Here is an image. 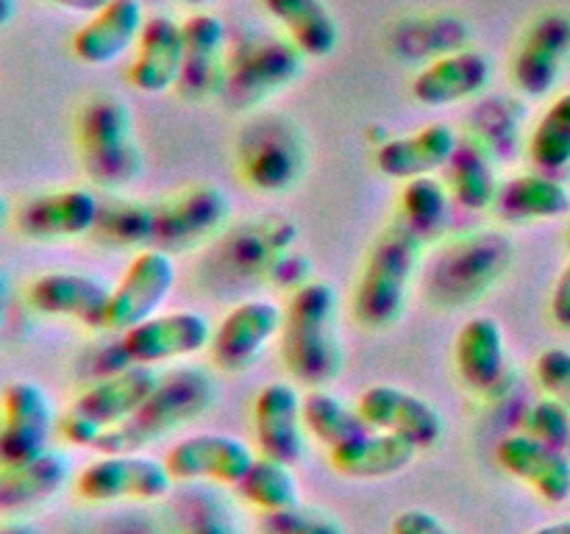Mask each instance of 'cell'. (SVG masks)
I'll list each match as a JSON object with an SVG mask.
<instances>
[{
	"label": "cell",
	"mask_w": 570,
	"mask_h": 534,
	"mask_svg": "<svg viewBox=\"0 0 570 534\" xmlns=\"http://www.w3.org/2000/svg\"><path fill=\"white\" fill-rule=\"evenodd\" d=\"M217 398V382L204 367H178L165 373L154 393L120 426L104 432L95 451L100 454H139L176 428L198 421Z\"/></svg>",
	"instance_id": "6da1fadb"
},
{
	"label": "cell",
	"mask_w": 570,
	"mask_h": 534,
	"mask_svg": "<svg viewBox=\"0 0 570 534\" xmlns=\"http://www.w3.org/2000/svg\"><path fill=\"white\" fill-rule=\"evenodd\" d=\"M282 359L298 382L326 387L343 370L337 337V295L332 284L306 281L289 295L282 323Z\"/></svg>",
	"instance_id": "7a4b0ae2"
},
{
	"label": "cell",
	"mask_w": 570,
	"mask_h": 534,
	"mask_svg": "<svg viewBox=\"0 0 570 534\" xmlns=\"http://www.w3.org/2000/svg\"><path fill=\"white\" fill-rule=\"evenodd\" d=\"M426 239L395 220L384 228L371 245L354 289V315L371 332H384L401 320L410 298L412 278L421 265V250Z\"/></svg>",
	"instance_id": "3957f363"
},
{
	"label": "cell",
	"mask_w": 570,
	"mask_h": 534,
	"mask_svg": "<svg viewBox=\"0 0 570 534\" xmlns=\"http://www.w3.org/2000/svg\"><path fill=\"white\" fill-rule=\"evenodd\" d=\"M83 170L100 187H126L142 172V154L134 142V117L120 98L100 95L83 103L76 120Z\"/></svg>",
	"instance_id": "277c9868"
},
{
	"label": "cell",
	"mask_w": 570,
	"mask_h": 534,
	"mask_svg": "<svg viewBox=\"0 0 570 534\" xmlns=\"http://www.w3.org/2000/svg\"><path fill=\"white\" fill-rule=\"evenodd\" d=\"M239 176L259 192H284L306 167V142L293 120L259 115L239 131Z\"/></svg>",
	"instance_id": "5b68a950"
},
{
	"label": "cell",
	"mask_w": 570,
	"mask_h": 534,
	"mask_svg": "<svg viewBox=\"0 0 570 534\" xmlns=\"http://www.w3.org/2000/svg\"><path fill=\"white\" fill-rule=\"evenodd\" d=\"M512 261V243L484 231L451 243L429 270V295L440 304H468L499 281Z\"/></svg>",
	"instance_id": "8992f818"
},
{
	"label": "cell",
	"mask_w": 570,
	"mask_h": 534,
	"mask_svg": "<svg viewBox=\"0 0 570 534\" xmlns=\"http://www.w3.org/2000/svg\"><path fill=\"white\" fill-rule=\"evenodd\" d=\"M176 478L165 459L148 454H100L76 476L78 498L92 504L109 501H159L170 495Z\"/></svg>",
	"instance_id": "52a82bcc"
},
{
	"label": "cell",
	"mask_w": 570,
	"mask_h": 534,
	"mask_svg": "<svg viewBox=\"0 0 570 534\" xmlns=\"http://www.w3.org/2000/svg\"><path fill=\"white\" fill-rule=\"evenodd\" d=\"M56 409L45 387L28 378L6 384L0 393V465H22L50 448Z\"/></svg>",
	"instance_id": "ba28073f"
},
{
	"label": "cell",
	"mask_w": 570,
	"mask_h": 534,
	"mask_svg": "<svg viewBox=\"0 0 570 534\" xmlns=\"http://www.w3.org/2000/svg\"><path fill=\"white\" fill-rule=\"evenodd\" d=\"M212 332L215 328L200 312H156L154 317L120 334L115 354L122 356V365L154 367L159 362L184 359V356L206 350L212 343Z\"/></svg>",
	"instance_id": "9c48e42d"
},
{
	"label": "cell",
	"mask_w": 570,
	"mask_h": 534,
	"mask_svg": "<svg viewBox=\"0 0 570 534\" xmlns=\"http://www.w3.org/2000/svg\"><path fill=\"white\" fill-rule=\"evenodd\" d=\"M176 284V265L170 250L142 248L131 256L120 281L111 287L106 332L122 334L137 323L161 312Z\"/></svg>",
	"instance_id": "30bf717a"
},
{
	"label": "cell",
	"mask_w": 570,
	"mask_h": 534,
	"mask_svg": "<svg viewBox=\"0 0 570 534\" xmlns=\"http://www.w3.org/2000/svg\"><path fill=\"white\" fill-rule=\"evenodd\" d=\"M284 309L267 298L239 300L212 332L209 354L223 373H243L259 362L262 350L282 334Z\"/></svg>",
	"instance_id": "8fae6325"
},
{
	"label": "cell",
	"mask_w": 570,
	"mask_h": 534,
	"mask_svg": "<svg viewBox=\"0 0 570 534\" xmlns=\"http://www.w3.org/2000/svg\"><path fill=\"white\" fill-rule=\"evenodd\" d=\"M232 215V204L223 189L198 184L173 198L154 204V243L150 248H193L220 231Z\"/></svg>",
	"instance_id": "7c38bea8"
},
{
	"label": "cell",
	"mask_w": 570,
	"mask_h": 534,
	"mask_svg": "<svg viewBox=\"0 0 570 534\" xmlns=\"http://www.w3.org/2000/svg\"><path fill=\"white\" fill-rule=\"evenodd\" d=\"M356 412L371 428L404 437L417 451L432 448L443 437V415L426 398L395 384H371L362 389Z\"/></svg>",
	"instance_id": "4fadbf2b"
},
{
	"label": "cell",
	"mask_w": 570,
	"mask_h": 534,
	"mask_svg": "<svg viewBox=\"0 0 570 534\" xmlns=\"http://www.w3.org/2000/svg\"><path fill=\"white\" fill-rule=\"evenodd\" d=\"M254 459V448L245 439L220 432L178 439L165 454V465L176 482H215L223 487H237Z\"/></svg>",
	"instance_id": "5bb4252c"
},
{
	"label": "cell",
	"mask_w": 570,
	"mask_h": 534,
	"mask_svg": "<svg viewBox=\"0 0 570 534\" xmlns=\"http://www.w3.org/2000/svg\"><path fill=\"white\" fill-rule=\"evenodd\" d=\"M26 298L39 315L65 317L106 332L111 287L98 276L78 270H48L28 284Z\"/></svg>",
	"instance_id": "9a60e30c"
},
{
	"label": "cell",
	"mask_w": 570,
	"mask_h": 534,
	"mask_svg": "<svg viewBox=\"0 0 570 534\" xmlns=\"http://www.w3.org/2000/svg\"><path fill=\"white\" fill-rule=\"evenodd\" d=\"M254 434L262 456L295 465L306 454L304 395L289 382H271L256 393Z\"/></svg>",
	"instance_id": "2e32d148"
},
{
	"label": "cell",
	"mask_w": 570,
	"mask_h": 534,
	"mask_svg": "<svg viewBox=\"0 0 570 534\" xmlns=\"http://www.w3.org/2000/svg\"><path fill=\"white\" fill-rule=\"evenodd\" d=\"M304 59L306 56L293 42H254L226 67L223 89L232 95L234 103H259L267 95L289 87L298 78Z\"/></svg>",
	"instance_id": "e0dca14e"
},
{
	"label": "cell",
	"mask_w": 570,
	"mask_h": 534,
	"mask_svg": "<svg viewBox=\"0 0 570 534\" xmlns=\"http://www.w3.org/2000/svg\"><path fill=\"white\" fill-rule=\"evenodd\" d=\"M570 59V17L549 11L538 17L518 48L512 76L515 87L529 98H543L557 87Z\"/></svg>",
	"instance_id": "ac0fdd59"
},
{
	"label": "cell",
	"mask_w": 570,
	"mask_h": 534,
	"mask_svg": "<svg viewBox=\"0 0 570 534\" xmlns=\"http://www.w3.org/2000/svg\"><path fill=\"white\" fill-rule=\"evenodd\" d=\"M100 217V200L83 187L53 189L28 198L17 211V228L31 239H72L92 234Z\"/></svg>",
	"instance_id": "d6986e66"
},
{
	"label": "cell",
	"mask_w": 570,
	"mask_h": 534,
	"mask_svg": "<svg viewBox=\"0 0 570 534\" xmlns=\"http://www.w3.org/2000/svg\"><path fill=\"white\" fill-rule=\"evenodd\" d=\"M495 459L549 504H566L570 498V459L562 448L521 432L501 439Z\"/></svg>",
	"instance_id": "ffe728a7"
},
{
	"label": "cell",
	"mask_w": 570,
	"mask_h": 534,
	"mask_svg": "<svg viewBox=\"0 0 570 534\" xmlns=\"http://www.w3.org/2000/svg\"><path fill=\"white\" fill-rule=\"evenodd\" d=\"M145 20L142 0H109L72 33V53L89 67L115 65L137 48Z\"/></svg>",
	"instance_id": "44dd1931"
},
{
	"label": "cell",
	"mask_w": 570,
	"mask_h": 534,
	"mask_svg": "<svg viewBox=\"0 0 570 534\" xmlns=\"http://www.w3.org/2000/svg\"><path fill=\"white\" fill-rule=\"evenodd\" d=\"M159 378L161 376L150 365H126L115 373H106V376H100V382L83 389L72 400V409L87 417L104 437V432L120 426L142 406V400L154 393Z\"/></svg>",
	"instance_id": "7402d4cb"
},
{
	"label": "cell",
	"mask_w": 570,
	"mask_h": 534,
	"mask_svg": "<svg viewBox=\"0 0 570 534\" xmlns=\"http://www.w3.org/2000/svg\"><path fill=\"white\" fill-rule=\"evenodd\" d=\"M181 31L184 67L178 87H181L184 98L189 100L215 98L226 81V67H223L226 28H223V20L209 11H198L181 22Z\"/></svg>",
	"instance_id": "603a6c76"
},
{
	"label": "cell",
	"mask_w": 570,
	"mask_h": 534,
	"mask_svg": "<svg viewBox=\"0 0 570 534\" xmlns=\"http://www.w3.org/2000/svg\"><path fill=\"white\" fill-rule=\"evenodd\" d=\"M493 65L479 50H454L429 61L412 78V98L423 106H454L484 92Z\"/></svg>",
	"instance_id": "cb8c5ba5"
},
{
	"label": "cell",
	"mask_w": 570,
	"mask_h": 534,
	"mask_svg": "<svg viewBox=\"0 0 570 534\" xmlns=\"http://www.w3.org/2000/svg\"><path fill=\"white\" fill-rule=\"evenodd\" d=\"M184 67V31L181 22L167 14L145 20L137 42V56L128 67V81L142 95H161L178 87Z\"/></svg>",
	"instance_id": "d4e9b609"
},
{
	"label": "cell",
	"mask_w": 570,
	"mask_h": 534,
	"mask_svg": "<svg viewBox=\"0 0 570 534\" xmlns=\"http://www.w3.org/2000/svg\"><path fill=\"white\" fill-rule=\"evenodd\" d=\"M454 365L462 384L473 393L490 395L507 378V339L495 317L476 315L460 328L454 343Z\"/></svg>",
	"instance_id": "484cf974"
},
{
	"label": "cell",
	"mask_w": 570,
	"mask_h": 534,
	"mask_svg": "<svg viewBox=\"0 0 570 534\" xmlns=\"http://www.w3.org/2000/svg\"><path fill=\"white\" fill-rule=\"evenodd\" d=\"M456 142L460 137L449 122H429L406 137L387 139L376 150V170L387 178H399V181L432 176V172L445 170Z\"/></svg>",
	"instance_id": "4316f807"
},
{
	"label": "cell",
	"mask_w": 570,
	"mask_h": 534,
	"mask_svg": "<svg viewBox=\"0 0 570 534\" xmlns=\"http://www.w3.org/2000/svg\"><path fill=\"white\" fill-rule=\"evenodd\" d=\"M493 209L507 222L557 220L570 211V189L551 172H521L499 184Z\"/></svg>",
	"instance_id": "83f0119b"
},
{
	"label": "cell",
	"mask_w": 570,
	"mask_h": 534,
	"mask_svg": "<svg viewBox=\"0 0 570 534\" xmlns=\"http://www.w3.org/2000/svg\"><path fill=\"white\" fill-rule=\"evenodd\" d=\"M70 478V459L48 448L22 465H0V515H20L53 498Z\"/></svg>",
	"instance_id": "f1b7e54d"
},
{
	"label": "cell",
	"mask_w": 570,
	"mask_h": 534,
	"mask_svg": "<svg viewBox=\"0 0 570 534\" xmlns=\"http://www.w3.org/2000/svg\"><path fill=\"white\" fill-rule=\"evenodd\" d=\"M417 448L395 434L367 428L360 437L328 451L332 467L345 478H387L415 462Z\"/></svg>",
	"instance_id": "f546056e"
},
{
	"label": "cell",
	"mask_w": 570,
	"mask_h": 534,
	"mask_svg": "<svg viewBox=\"0 0 570 534\" xmlns=\"http://www.w3.org/2000/svg\"><path fill=\"white\" fill-rule=\"evenodd\" d=\"M295 239H298V228L293 220H284V217L248 220L228 231V237L223 239V254H226L228 267L243 276L267 278L273 261L293 250Z\"/></svg>",
	"instance_id": "4dcf8cb0"
},
{
	"label": "cell",
	"mask_w": 570,
	"mask_h": 534,
	"mask_svg": "<svg viewBox=\"0 0 570 534\" xmlns=\"http://www.w3.org/2000/svg\"><path fill=\"white\" fill-rule=\"evenodd\" d=\"M265 9L306 59H326L337 50L340 26L326 0H265Z\"/></svg>",
	"instance_id": "1f68e13d"
},
{
	"label": "cell",
	"mask_w": 570,
	"mask_h": 534,
	"mask_svg": "<svg viewBox=\"0 0 570 534\" xmlns=\"http://www.w3.org/2000/svg\"><path fill=\"white\" fill-rule=\"evenodd\" d=\"M445 187H449L451 200L468 211H484L493 206L495 192H499V176H495L493 159H490L488 145L479 139H460L454 156L445 165Z\"/></svg>",
	"instance_id": "d6a6232c"
},
{
	"label": "cell",
	"mask_w": 570,
	"mask_h": 534,
	"mask_svg": "<svg viewBox=\"0 0 570 534\" xmlns=\"http://www.w3.org/2000/svg\"><path fill=\"white\" fill-rule=\"evenodd\" d=\"M234 490L254 510L265 512V515L301 504V487L293 473V465H284V462L262 454L256 456L254 465L248 467V473L239 478V484Z\"/></svg>",
	"instance_id": "836d02e7"
},
{
	"label": "cell",
	"mask_w": 570,
	"mask_h": 534,
	"mask_svg": "<svg viewBox=\"0 0 570 534\" xmlns=\"http://www.w3.org/2000/svg\"><path fill=\"white\" fill-rule=\"evenodd\" d=\"M304 426L328 451L360 437L362 432L371 428L360 417L356 406H348L345 400H340L337 395H332L323 387L309 389L304 395Z\"/></svg>",
	"instance_id": "e575fe53"
},
{
	"label": "cell",
	"mask_w": 570,
	"mask_h": 534,
	"mask_svg": "<svg viewBox=\"0 0 570 534\" xmlns=\"http://www.w3.org/2000/svg\"><path fill=\"white\" fill-rule=\"evenodd\" d=\"M529 159L540 172H560L570 165V92L557 95L529 137Z\"/></svg>",
	"instance_id": "d590c367"
},
{
	"label": "cell",
	"mask_w": 570,
	"mask_h": 534,
	"mask_svg": "<svg viewBox=\"0 0 570 534\" xmlns=\"http://www.w3.org/2000/svg\"><path fill=\"white\" fill-rule=\"evenodd\" d=\"M451 192L434 176H417L401 189V220L415 228L423 239L434 237L449 220Z\"/></svg>",
	"instance_id": "8d00e7d4"
},
{
	"label": "cell",
	"mask_w": 570,
	"mask_h": 534,
	"mask_svg": "<svg viewBox=\"0 0 570 534\" xmlns=\"http://www.w3.org/2000/svg\"><path fill=\"white\" fill-rule=\"evenodd\" d=\"M95 234L117 245H145L154 243V204L139 200H117V204H100V217Z\"/></svg>",
	"instance_id": "74e56055"
},
{
	"label": "cell",
	"mask_w": 570,
	"mask_h": 534,
	"mask_svg": "<svg viewBox=\"0 0 570 534\" xmlns=\"http://www.w3.org/2000/svg\"><path fill=\"white\" fill-rule=\"evenodd\" d=\"M181 534H239L232 506L212 490H198L184 501Z\"/></svg>",
	"instance_id": "f35d334b"
},
{
	"label": "cell",
	"mask_w": 570,
	"mask_h": 534,
	"mask_svg": "<svg viewBox=\"0 0 570 534\" xmlns=\"http://www.w3.org/2000/svg\"><path fill=\"white\" fill-rule=\"evenodd\" d=\"M262 534H345L343 523L317 506H289L262 521Z\"/></svg>",
	"instance_id": "ab89813d"
},
{
	"label": "cell",
	"mask_w": 570,
	"mask_h": 534,
	"mask_svg": "<svg viewBox=\"0 0 570 534\" xmlns=\"http://www.w3.org/2000/svg\"><path fill=\"white\" fill-rule=\"evenodd\" d=\"M527 428L532 437L566 451V445L570 443V412L560 404V400L546 395L543 400H538V404L527 412Z\"/></svg>",
	"instance_id": "60d3db41"
},
{
	"label": "cell",
	"mask_w": 570,
	"mask_h": 534,
	"mask_svg": "<svg viewBox=\"0 0 570 534\" xmlns=\"http://www.w3.org/2000/svg\"><path fill=\"white\" fill-rule=\"evenodd\" d=\"M534 376L543 393L570 412V350L546 348L534 362Z\"/></svg>",
	"instance_id": "b9f144b4"
},
{
	"label": "cell",
	"mask_w": 570,
	"mask_h": 534,
	"mask_svg": "<svg viewBox=\"0 0 570 534\" xmlns=\"http://www.w3.org/2000/svg\"><path fill=\"white\" fill-rule=\"evenodd\" d=\"M267 281H273L276 287H287L295 293V289L304 287L306 281H312L309 259L295 254V250H287V254H282L276 261H273L271 273H267Z\"/></svg>",
	"instance_id": "7bdbcfd3"
},
{
	"label": "cell",
	"mask_w": 570,
	"mask_h": 534,
	"mask_svg": "<svg viewBox=\"0 0 570 534\" xmlns=\"http://www.w3.org/2000/svg\"><path fill=\"white\" fill-rule=\"evenodd\" d=\"M393 534H454L434 512L404 510L393 521Z\"/></svg>",
	"instance_id": "ee69618b"
},
{
	"label": "cell",
	"mask_w": 570,
	"mask_h": 534,
	"mask_svg": "<svg viewBox=\"0 0 570 534\" xmlns=\"http://www.w3.org/2000/svg\"><path fill=\"white\" fill-rule=\"evenodd\" d=\"M551 315H554L557 326L570 332V261L557 278L554 293H551Z\"/></svg>",
	"instance_id": "f6af8a7d"
},
{
	"label": "cell",
	"mask_w": 570,
	"mask_h": 534,
	"mask_svg": "<svg viewBox=\"0 0 570 534\" xmlns=\"http://www.w3.org/2000/svg\"><path fill=\"white\" fill-rule=\"evenodd\" d=\"M53 6H59V9H67V11H76V14H95L98 9H104L109 0H50Z\"/></svg>",
	"instance_id": "bcb514c9"
},
{
	"label": "cell",
	"mask_w": 570,
	"mask_h": 534,
	"mask_svg": "<svg viewBox=\"0 0 570 534\" xmlns=\"http://www.w3.org/2000/svg\"><path fill=\"white\" fill-rule=\"evenodd\" d=\"M0 534H39V528L22 521H6L0 523Z\"/></svg>",
	"instance_id": "7dc6e473"
},
{
	"label": "cell",
	"mask_w": 570,
	"mask_h": 534,
	"mask_svg": "<svg viewBox=\"0 0 570 534\" xmlns=\"http://www.w3.org/2000/svg\"><path fill=\"white\" fill-rule=\"evenodd\" d=\"M17 17V0H0V28L9 26Z\"/></svg>",
	"instance_id": "c3c4849f"
},
{
	"label": "cell",
	"mask_w": 570,
	"mask_h": 534,
	"mask_svg": "<svg viewBox=\"0 0 570 534\" xmlns=\"http://www.w3.org/2000/svg\"><path fill=\"white\" fill-rule=\"evenodd\" d=\"M529 534H570V521H557V523H546V526L534 528Z\"/></svg>",
	"instance_id": "681fc988"
},
{
	"label": "cell",
	"mask_w": 570,
	"mask_h": 534,
	"mask_svg": "<svg viewBox=\"0 0 570 534\" xmlns=\"http://www.w3.org/2000/svg\"><path fill=\"white\" fill-rule=\"evenodd\" d=\"M6 300H9V281L0 273V334H3V323H6Z\"/></svg>",
	"instance_id": "f907efd6"
},
{
	"label": "cell",
	"mask_w": 570,
	"mask_h": 534,
	"mask_svg": "<svg viewBox=\"0 0 570 534\" xmlns=\"http://www.w3.org/2000/svg\"><path fill=\"white\" fill-rule=\"evenodd\" d=\"M6 217H9V204H6V198L0 195V226L6 222Z\"/></svg>",
	"instance_id": "816d5d0a"
},
{
	"label": "cell",
	"mask_w": 570,
	"mask_h": 534,
	"mask_svg": "<svg viewBox=\"0 0 570 534\" xmlns=\"http://www.w3.org/2000/svg\"><path fill=\"white\" fill-rule=\"evenodd\" d=\"M184 3H187V6H206V3H212V0H184Z\"/></svg>",
	"instance_id": "f5cc1de1"
}]
</instances>
